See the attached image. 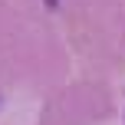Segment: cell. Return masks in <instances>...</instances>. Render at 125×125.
<instances>
[{
	"mask_svg": "<svg viewBox=\"0 0 125 125\" xmlns=\"http://www.w3.org/2000/svg\"><path fill=\"white\" fill-rule=\"evenodd\" d=\"M46 3H50V7H56V0H46Z\"/></svg>",
	"mask_w": 125,
	"mask_h": 125,
	"instance_id": "cell-1",
	"label": "cell"
}]
</instances>
